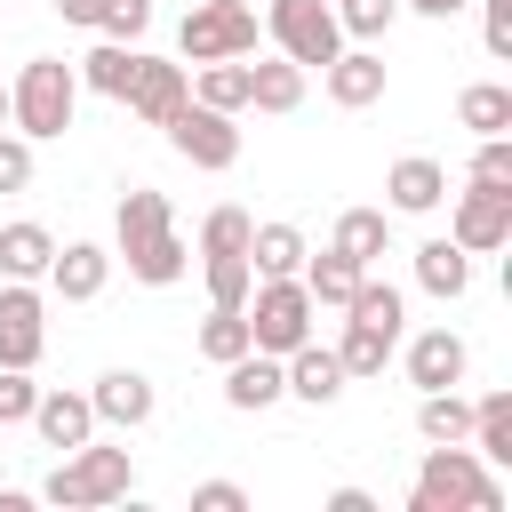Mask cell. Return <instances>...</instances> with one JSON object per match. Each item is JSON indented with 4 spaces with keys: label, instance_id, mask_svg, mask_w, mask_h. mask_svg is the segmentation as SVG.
Here are the masks:
<instances>
[{
    "label": "cell",
    "instance_id": "6da1fadb",
    "mask_svg": "<svg viewBox=\"0 0 512 512\" xmlns=\"http://www.w3.org/2000/svg\"><path fill=\"white\" fill-rule=\"evenodd\" d=\"M112 256L144 280V288H168V280H184V240H176V208H168V192H152V184H136V192H120V216H112Z\"/></svg>",
    "mask_w": 512,
    "mask_h": 512
},
{
    "label": "cell",
    "instance_id": "7a4b0ae2",
    "mask_svg": "<svg viewBox=\"0 0 512 512\" xmlns=\"http://www.w3.org/2000/svg\"><path fill=\"white\" fill-rule=\"evenodd\" d=\"M408 512H504V488H496V472L472 456V440H424Z\"/></svg>",
    "mask_w": 512,
    "mask_h": 512
},
{
    "label": "cell",
    "instance_id": "3957f363",
    "mask_svg": "<svg viewBox=\"0 0 512 512\" xmlns=\"http://www.w3.org/2000/svg\"><path fill=\"white\" fill-rule=\"evenodd\" d=\"M72 112H80V72H72L64 56H32V64L8 80V128H16V136L48 144V136L72 128Z\"/></svg>",
    "mask_w": 512,
    "mask_h": 512
},
{
    "label": "cell",
    "instance_id": "277c9868",
    "mask_svg": "<svg viewBox=\"0 0 512 512\" xmlns=\"http://www.w3.org/2000/svg\"><path fill=\"white\" fill-rule=\"evenodd\" d=\"M128 488H136V456H128V448H96V440L64 448V464L40 480V496H48V504H64V512H96V504H120Z\"/></svg>",
    "mask_w": 512,
    "mask_h": 512
},
{
    "label": "cell",
    "instance_id": "5b68a950",
    "mask_svg": "<svg viewBox=\"0 0 512 512\" xmlns=\"http://www.w3.org/2000/svg\"><path fill=\"white\" fill-rule=\"evenodd\" d=\"M240 312H248V344L272 352V360H288V352L312 336V320H320V304H312V288H304L296 272H288V280H256Z\"/></svg>",
    "mask_w": 512,
    "mask_h": 512
},
{
    "label": "cell",
    "instance_id": "8992f818",
    "mask_svg": "<svg viewBox=\"0 0 512 512\" xmlns=\"http://www.w3.org/2000/svg\"><path fill=\"white\" fill-rule=\"evenodd\" d=\"M184 64H216V56H256V0H192L176 24Z\"/></svg>",
    "mask_w": 512,
    "mask_h": 512
},
{
    "label": "cell",
    "instance_id": "52a82bcc",
    "mask_svg": "<svg viewBox=\"0 0 512 512\" xmlns=\"http://www.w3.org/2000/svg\"><path fill=\"white\" fill-rule=\"evenodd\" d=\"M264 32H272V48H280L288 64H304V72H320V64L344 48V24H336L328 0H264Z\"/></svg>",
    "mask_w": 512,
    "mask_h": 512
},
{
    "label": "cell",
    "instance_id": "ba28073f",
    "mask_svg": "<svg viewBox=\"0 0 512 512\" xmlns=\"http://www.w3.org/2000/svg\"><path fill=\"white\" fill-rule=\"evenodd\" d=\"M448 240L464 256H496L512 248V184H464L448 200Z\"/></svg>",
    "mask_w": 512,
    "mask_h": 512
},
{
    "label": "cell",
    "instance_id": "9c48e42d",
    "mask_svg": "<svg viewBox=\"0 0 512 512\" xmlns=\"http://www.w3.org/2000/svg\"><path fill=\"white\" fill-rule=\"evenodd\" d=\"M168 144H176L192 168H232V160H240V112H216V104L184 96L176 120H168Z\"/></svg>",
    "mask_w": 512,
    "mask_h": 512
},
{
    "label": "cell",
    "instance_id": "30bf717a",
    "mask_svg": "<svg viewBox=\"0 0 512 512\" xmlns=\"http://www.w3.org/2000/svg\"><path fill=\"white\" fill-rule=\"evenodd\" d=\"M48 352V296L32 280H0V368H40Z\"/></svg>",
    "mask_w": 512,
    "mask_h": 512
},
{
    "label": "cell",
    "instance_id": "8fae6325",
    "mask_svg": "<svg viewBox=\"0 0 512 512\" xmlns=\"http://www.w3.org/2000/svg\"><path fill=\"white\" fill-rule=\"evenodd\" d=\"M184 96H192V80H184V64H168V56H136V72H128V88H120V104H128L144 128H168Z\"/></svg>",
    "mask_w": 512,
    "mask_h": 512
},
{
    "label": "cell",
    "instance_id": "7c38bea8",
    "mask_svg": "<svg viewBox=\"0 0 512 512\" xmlns=\"http://www.w3.org/2000/svg\"><path fill=\"white\" fill-rule=\"evenodd\" d=\"M88 408H96V424L144 432V424H152V408H160V392H152V376H144V368H104V376L88 384Z\"/></svg>",
    "mask_w": 512,
    "mask_h": 512
},
{
    "label": "cell",
    "instance_id": "4fadbf2b",
    "mask_svg": "<svg viewBox=\"0 0 512 512\" xmlns=\"http://www.w3.org/2000/svg\"><path fill=\"white\" fill-rule=\"evenodd\" d=\"M320 80H328V104L368 112V104L384 96V56H376V48H360V40H344V48L320 64Z\"/></svg>",
    "mask_w": 512,
    "mask_h": 512
},
{
    "label": "cell",
    "instance_id": "5bb4252c",
    "mask_svg": "<svg viewBox=\"0 0 512 512\" xmlns=\"http://www.w3.org/2000/svg\"><path fill=\"white\" fill-rule=\"evenodd\" d=\"M440 200H448V168H440L432 152H408V160L384 168V208H392V216H432Z\"/></svg>",
    "mask_w": 512,
    "mask_h": 512
},
{
    "label": "cell",
    "instance_id": "9a60e30c",
    "mask_svg": "<svg viewBox=\"0 0 512 512\" xmlns=\"http://www.w3.org/2000/svg\"><path fill=\"white\" fill-rule=\"evenodd\" d=\"M464 368H472V344H464L456 328H416V336H408V384H416V392L464 384Z\"/></svg>",
    "mask_w": 512,
    "mask_h": 512
},
{
    "label": "cell",
    "instance_id": "2e32d148",
    "mask_svg": "<svg viewBox=\"0 0 512 512\" xmlns=\"http://www.w3.org/2000/svg\"><path fill=\"white\" fill-rule=\"evenodd\" d=\"M104 280H112V248H96V240H64V248L48 256V288H56L64 304H96Z\"/></svg>",
    "mask_w": 512,
    "mask_h": 512
},
{
    "label": "cell",
    "instance_id": "e0dca14e",
    "mask_svg": "<svg viewBox=\"0 0 512 512\" xmlns=\"http://www.w3.org/2000/svg\"><path fill=\"white\" fill-rule=\"evenodd\" d=\"M272 400H288V376H280V360L272 352H240V360H224V408H240V416H264Z\"/></svg>",
    "mask_w": 512,
    "mask_h": 512
},
{
    "label": "cell",
    "instance_id": "ac0fdd59",
    "mask_svg": "<svg viewBox=\"0 0 512 512\" xmlns=\"http://www.w3.org/2000/svg\"><path fill=\"white\" fill-rule=\"evenodd\" d=\"M280 376H288V400H312V408H328V400L344 392V360H336V344H320V336H304V344L280 360Z\"/></svg>",
    "mask_w": 512,
    "mask_h": 512
},
{
    "label": "cell",
    "instance_id": "d6986e66",
    "mask_svg": "<svg viewBox=\"0 0 512 512\" xmlns=\"http://www.w3.org/2000/svg\"><path fill=\"white\" fill-rule=\"evenodd\" d=\"M24 424L40 432V448H80V440H96V408H88V392H64V384L40 392Z\"/></svg>",
    "mask_w": 512,
    "mask_h": 512
},
{
    "label": "cell",
    "instance_id": "ffe728a7",
    "mask_svg": "<svg viewBox=\"0 0 512 512\" xmlns=\"http://www.w3.org/2000/svg\"><path fill=\"white\" fill-rule=\"evenodd\" d=\"M48 256H56L48 224H32V216L0 224V280H48Z\"/></svg>",
    "mask_w": 512,
    "mask_h": 512
},
{
    "label": "cell",
    "instance_id": "44dd1931",
    "mask_svg": "<svg viewBox=\"0 0 512 512\" xmlns=\"http://www.w3.org/2000/svg\"><path fill=\"white\" fill-rule=\"evenodd\" d=\"M328 248H336V256H352L360 272H376V256L392 248V216H384V208H344V216H336V232H328Z\"/></svg>",
    "mask_w": 512,
    "mask_h": 512
},
{
    "label": "cell",
    "instance_id": "7402d4cb",
    "mask_svg": "<svg viewBox=\"0 0 512 512\" xmlns=\"http://www.w3.org/2000/svg\"><path fill=\"white\" fill-rule=\"evenodd\" d=\"M304 256H312V240L296 224H256L248 232V272L256 280H288V272H304Z\"/></svg>",
    "mask_w": 512,
    "mask_h": 512
},
{
    "label": "cell",
    "instance_id": "603a6c76",
    "mask_svg": "<svg viewBox=\"0 0 512 512\" xmlns=\"http://www.w3.org/2000/svg\"><path fill=\"white\" fill-rule=\"evenodd\" d=\"M416 288H424V296H440V304H456V296L472 288V256H464L448 232H440V240H424V248H416Z\"/></svg>",
    "mask_w": 512,
    "mask_h": 512
},
{
    "label": "cell",
    "instance_id": "cb8c5ba5",
    "mask_svg": "<svg viewBox=\"0 0 512 512\" xmlns=\"http://www.w3.org/2000/svg\"><path fill=\"white\" fill-rule=\"evenodd\" d=\"M472 456H480L488 472L512 464V392H480V400H472Z\"/></svg>",
    "mask_w": 512,
    "mask_h": 512
},
{
    "label": "cell",
    "instance_id": "d4e9b609",
    "mask_svg": "<svg viewBox=\"0 0 512 512\" xmlns=\"http://www.w3.org/2000/svg\"><path fill=\"white\" fill-rule=\"evenodd\" d=\"M296 104H304V64H288V56L248 64V112H296Z\"/></svg>",
    "mask_w": 512,
    "mask_h": 512
},
{
    "label": "cell",
    "instance_id": "484cf974",
    "mask_svg": "<svg viewBox=\"0 0 512 512\" xmlns=\"http://www.w3.org/2000/svg\"><path fill=\"white\" fill-rule=\"evenodd\" d=\"M344 320H360V328H384V336H400V328H408V296H400L392 280L360 272V288L344 296Z\"/></svg>",
    "mask_w": 512,
    "mask_h": 512
},
{
    "label": "cell",
    "instance_id": "4316f807",
    "mask_svg": "<svg viewBox=\"0 0 512 512\" xmlns=\"http://www.w3.org/2000/svg\"><path fill=\"white\" fill-rule=\"evenodd\" d=\"M136 56H144L136 40H96L72 72H80V88H96V96H112V104H120V88H128V72H136Z\"/></svg>",
    "mask_w": 512,
    "mask_h": 512
},
{
    "label": "cell",
    "instance_id": "83f0119b",
    "mask_svg": "<svg viewBox=\"0 0 512 512\" xmlns=\"http://www.w3.org/2000/svg\"><path fill=\"white\" fill-rule=\"evenodd\" d=\"M400 352V336H384V328H360V320H344V336H336V360H344V384H368V376H384V360Z\"/></svg>",
    "mask_w": 512,
    "mask_h": 512
},
{
    "label": "cell",
    "instance_id": "f1b7e54d",
    "mask_svg": "<svg viewBox=\"0 0 512 512\" xmlns=\"http://www.w3.org/2000/svg\"><path fill=\"white\" fill-rule=\"evenodd\" d=\"M456 120H464L472 136H512V88H504V80H472V88L456 96Z\"/></svg>",
    "mask_w": 512,
    "mask_h": 512
},
{
    "label": "cell",
    "instance_id": "f546056e",
    "mask_svg": "<svg viewBox=\"0 0 512 512\" xmlns=\"http://www.w3.org/2000/svg\"><path fill=\"white\" fill-rule=\"evenodd\" d=\"M296 280L312 288V304L344 312V296L360 288V264H352V256H336V248H320V256H304V272H296Z\"/></svg>",
    "mask_w": 512,
    "mask_h": 512
},
{
    "label": "cell",
    "instance_id": "4dcf8cb0",
    "mask_svg": "<svg viewBox=\"0 0 512 512\" xmlns=\"http://www.w3.org/2000/svg\"><path fill=\"white\" fill-rule=\"evenodd\" d=\"M416 432H424V440H472V400H464L456 384L424 392V400H416Z\"/></svg>",
    "mask_w": 512,
    "mask_h": 512
},
{
    "label": "cell",
    "instance_id": "1f68e13d",
    "mask_svg": "<svg viewBox=\"0 0 512 512\" xmlns=\"http://www.w3.org/2000/svg\"><path fill=\"white\" fill-rule=\"evenodd\" d=\"M192 96L216 104V112H248V56H216V64H200Z\"/></svg>",
    "mask_w": 512,
    "mask_h": 512
},
{
    "label": "cell",
    "instance_id": "d6a6232c",
    "mask_svg": "<svg viewBox=\"0 0 512 512\" xmlns=\"http://www.w3.org/2000/svg\"><path fill=\"white\" fill-rule=\"evenodd\" d=\"M248 232H256V216L248 208H208V224H200V256H248Z\"/></svg>",
    "mask_w": 512,
    "mask_h": 512
},
{
    "label": "cell",
    "instance_id": "836d02e7",
    "mask_svg": "<svg viewBox=\"0 0 512 512\" xmlns=\"http://www.w3.org/2000/svg\"><path fill=\"white\" fill-rule=\"evenodd\" d=\"M248 352V312H224V304H208V320H200V360H240Z\"/></svg>",
    "mask_w": 512,
    "mask_h": 512
},
{
    "label": "cell",
    "instance_id": "e575fe53",
    "mask_svg": "<svg viewBox=\"0 0 512 512\" xmlns=\"http://www.w3.org/2000/svg\"><path fill=\"white\" fill-rule=\"evenodd\" d=\"M328 8H336L344 40H360V48H376L392 32V16H400V0H328Z\"/></svg>",
    "mask_w": 512,
    "mask_h": 512
},
{
    "label": "cell",
    "instance_id": "d590c367",
    "mask_svg": "<svg viewBox=\"0 0 512 512\" xmlns=\"http://www.w3.org/2000/svg\"><path fill=\"white\" fill-rule=\"evenodd\" d=\"M200 272H208V304H224V312H240V304H248V288H256L248 256H200Z\"/></svg>",
    "mask_w": 512,
    "mask_h": 512
},
{
    "label": "cell",
    "instance_id": "8d00e7d4",
    "mask_svg": "<svg viewBox=\"0 0 512 512\" xmlns=\"http://www.w3.org/2000/svg\"><path fill=\"white\" fill-rule=\"evenodd\" d=\"M96 32L104 40H144L152 32V0H104L96 8Z\"/></svg>",
    "mask_w": 512,
    "mask_h": 512
},
{
    "label": "cell",
    "instance_id": "74e56055",
    "mask_svg": "<svg viewBox=\"0 0 512 512\" xmlns=\"http://www.w3.org/2000/svg\"><path fill=\"white\" fill-rule=\"evenodd\" d=\"M32 400H40L32 368H0V432H8V424H24V416H32Z\"/></svg>",
    "mask_w": 512,
    "mask_h": 512
},
{
    "label": "cell",
    "instance_id": "f35d334b",
    "mask_svg": "<svg viewBox=\"0 0 512 512\" xmlns=\"http://www.w3.org/2000/svg\"><path fill=\"white\" fill-rule=\"evenodd\" d=\"M32 184V136L0 128V192H24Z\"/></svg>",
    "mask_w": 512,
    "mask_h": 512
},
{
    "label": "cell",
    "instance_id": "ab89813d",
    "mask_svg": "<svg viewBox=\"0 0 512 512\" xmlns=\"http://www.w3.org/2000/svg\"><path fill=\"white\" fill-rule=\"evenodd\" d=\"M472 184H512V136H480V152H472Z\"/></svg>",
    "mask_w": 512,
    "mask_h": 512
},
{
    "label": "cell",
    "instance_id": "60d3db41",
    "mask_svg": "<svg viewBox=\"0 0 512 512\" xmlns=\"http://www.w3.org/2000/svg\"><path fill=\"white\" fill-rule=\"evenodd\" d=\"M192 512H248V488L240 480H200L192 488Z\"/></svg>",
    "mask_w": 512,
    "mask_h": 512
},
{
    "label": "cell",
    "instance_id": "b9f144b4",
    "mask_svg": "<svg viewBox=\"0 0 512 512\" xmlns=\"http://www.w3.org/2000/svg\"><path fill=\"white\" fill-rule=\"evenodd\" d=\"M480 40L488 56H512V0H480Z\"/></svg>",
    "mask_w": 512,
    "mask_h": 512
},
{
    "label": "cell",
    "instance_id": "7bdbcfd3",
    "mask_svg": "<svg viewBox=\"0 0 512 512\" xmlns=\"http://www.w3.org/2000/svg\"><path fill=\"white\" fill-rule=\"evenodd\" d=\"M328 512H376L368 488H328Z\"/></svg>",
    "mask_w": 512,
    "mask_h": 512
},
{
    "label": "cell",
    "instance_id": "ee69618b",
    "mask_svg": "<svg viewBox=\"0 0 512 512\" xmlns=\"http://www.w3.org/2000/svg\"><path fill=\"white\" fill-rule=\"evenodd\" d=\"M96 8H104V0H56V16H64V24H88V32H96Z\"/></svg>",
    "mask_w": 512,
    "mask_h": 512
},
{
    "label": "cell",
    "instance_id": "f6af8a7d",
    "mask_svg": "<svg viewBox=\"0 0 512 512\" xmlns=\"http://www.w3.org/2000/svg\"><path fill=\"white\" fill-rule=\"evenodd\" d=\"M400 8H416V16H440V24H448V16H456V8H472V0H400Z\"/></svg>",
    "mask_w": 512,
    "mask_h": 512
},
{
    "label": "cell",
    "instance_id": "bcb514c9",
    "mask_svg": "<svg viewBox=\"0 0 512 512\" xmlns=\"http://www.w3.org/2000/svg\"><path fill=\"white\" fill-rule=\"evenodd\" d=\"M0 128H8V88H0Z\"/></svg>",
    "mask_w": 512,
    "mask_h": 512
}]
</instances>
